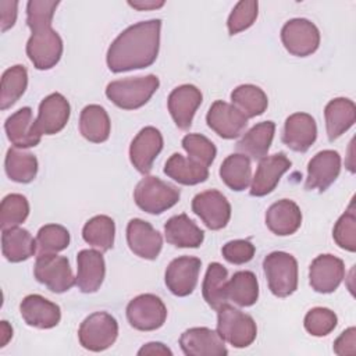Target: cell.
<instances>
[{
	"label": "cell",
	"mask_w": 356,
	"mask_h": 356,
	"mask_svg": "<svg viewBox=\"0 0 356 356\" xmlns=\"http://www.w3.org/2000/svg\"><path fill=\"white\" fill-rule=\"evenodd\" d=\"M127 318L135 330L154 331L165 323L167 307L159 296L142 293L128 303Z\"/></svg>",
	"instance_id": "cell-8"
},
{
	"label": "cell",
	"mask_w": 356,
	"mask_h": 356,
	"mask_svg": "<svg viewBox=\"0 0 356 356\" xmlns=\"http://www.w3.org/2000/svg\"><path fill=\"white\" fill-rule=\"evenodd\" d=\"M179 346L186 356H225L228 349L217 331L207 327H193L179 337Z\"/></svg>",
	"instance_id": "cell-16"
},
{
	"label": "cell",
	"mask_w": 356,
	"mask_h": 356,
	"mask_svg": "<svg viewBox=\"0 0 356 356\" xmlns=\"http://www.w3.org/2000/svg\"><path fill=\"white\" fill-rule=\"evenodd\" d=\"M259 14V3L254 0H243L236 3V6L232 8L228 21L227 28L229 35H236L249 26L253 25Z\"/></svg>",
	"instance_id": "cell-45"
},
{
	"label": "cell",
	"mask_w": 356,
	"mask_h": 356,
	"mask_svg": "<svg viewBox=\"0 0 356 356\" xmlns=\"http://www.w3.org/2000/svg\"><path fill=\"white\" fill-rule=\"evenodd\" d=\"M192 211L213 231L224 228L231 218L229 202L216 189L197 193L192 200Z\"/></svg>",
	"instance_id": "cell-11"
},
{
	"label": "cell",
	"mask_w": 356,
	"mask_h": 356,
	"mask_svg": "<svg viewBox=\"0 0 356 356\" xmlns=\"http://www.w3.org/2000/svg\"><path fill=\"white\" fill-rule=\"evenodd\" d=\"M76 286L83 293L96 292L106 275L104 257L99 250L82 249L76 256Z\"/></svg>",
	"instance_id": "cell-24"
},
{
	"label": "cell",
	"mask_w": 356,
	"mask_h": 356,
	"mask_svg": "<svg viewBox=\"0 0 356 356\" xmlns=\"http://www.w3.org/2000/svg\"><path fill=\"white\" fill-rule=\"evenodd\" d=\"M227 300L234 302L241 307L253 306L259 298V282L252 271H236L227 282Z\"/></svg>",
	"instance_id": "cell-33"
},
{
	"label": "cell",
	"mask_w": 356,
	"mask_h": 356,
	"mask_svg": "<svg viewBox=\"0 0 356 356\" xmlns=\"http://www.w3.org/2000/svg\"><path fill=\"white\" fill-rule=\"evenodd\" d=\"M28 71L24 65L17 64L7 68L1 75L0 108L7 110L11 107L26 90Z\"/></svg>",
	"instance_id": "cell-39"
},
{
	"label": "cell",
	"mask_w": 356,
	"mask_h": 356,
	"mask_svg": "<svg viewBox=\"0 0 356 356\" xmlns=\"http://www.w3.org/2000/svg\"><path fill=\"white\" fill-rule=\"evenodd\" d=\"M115 235L114 220L108 216H95L82 228V238L90 246L106 252L113 248Z\"/></svg>",
	"instance_id": "cell-38"
},
{
	"label": "cell",
	"mask_w": 356,
	"mask_h": 356,
	"mask_svg": "<svg viewBox=\"0 0 356 356\" xmlns=\"http://www.w3.org/2000/svg\"><path fill=\"white\" fill-rule=\"evenodd\" d=\"M220 177L232 191H245L252 181L250 159L242 153H232L221 163Z\"/></svg>",
	"instance_id": "cell-34"
},
{
	"label": "cell",
	"mask_w": 356,
	"mask_h": 356,
	"mask_svg": "<svg viewBox=\"0 0 356 356\" xmlns=\"http://www.w3.org/2000/svg\"><path fill=\"white\" fill-rule=\"evenodd\" d=\"M317 125L307 113H293L284 124L282 142L293 152L305 153L316 142Z\"/></svg>",
	"instance_id": "cell-23"
},
{
	"label": "cell",
	"mask_w": 356,
	"mask_h": 356,
	"mask_svg": "<svg viewBox=\"0 0 356 356\" xmlns=\"http://www.w3.org/2000/svg\"><path fill=\"white\" fill-rule=\"evenodd\" d=\"M337 314L327 307H313L310 309L303 320L306 331L313 337H325L334 331L337 327Z\"/></svg>",
	"instance_id": "cell-44"
},
{
	"label": "cell",
	"mask_w": 356,
	"mask_h": 356,
	"mask_svg": "<svg viewBox=\"0 0 356 356\" xmlns=\"http://www.w3.org/2000/svg\"><path fill=\"white\" fill-rule=\"evenodd\" d=\"M345 277L343 261L330 253L317 256L309 268L310 286L318 293H331Z\"/></svg>",
	"instance_id": "cell-13"
},
{
	"label": "cell",
	"mask_w": 356,
	"mask_h": 356,
	"mask_svg": "<svg viewBox=\"0 0 356 356\" xmlns=\"http://www.w3.org/2000/svg\"><path fill=\"white\" fill-rule=\"evenodd\" d=\"M328 140L334 142L345 134L356 120V106L348 97H335L324 108Z\"/></svg>",
	"instance_id": "cell-27"
},
{
	"label": "cell",
	"mask_w": 356,
	"mask_h": 356,
	"mask_svg": "<svg viewBox=\"0 0 356 356\" xmlns=\"http://www.w3.org/2000/svg\"><path fill=\"white\" fill-rule=\"evenodd\" d=\"M118 337V323L107 312L89 314L79 325L78 339L82 348L92 352L108 349Z\"/></svg>",
	"instance_id": "cell-6"
},
{
	"label": "cell",
	"mask_w": 356,
	"mask_h": 356,
	"mask_svg": "<svg viewBox=\"0 0 356 356\" xmlns=\"http://www.w3.org/2000/svg\"><path fill=\"white\" fill-rule=\"evenodd\" d=\"M332 238L341 249L348 252L356 250V213L353 199L350 200L346 211L335 222Z\"/></svg>",
	"instance_id": "cell-42"
},
{
	"label": "cell",
	"mask_w": 356,
	"mask_h": 356,
	"mask_svg": "<svg viewBox=\"0 0 356 356\" xmlns=\"http://www.w3.org/2000/svg\"><path fill=\"white\" fill-rule=\"evenodd\" d=\"M11 337H13L11 325L6 320H3L0 323V348L6 346L7 342L11 339Z\"/></svg>",
	"instance_id": "cell-52"
},
{
	"label": "cell",
	"mask_w": 356,
	"mask_h": 356,
	"mask_svg": "<svg viewBox=\"0 0 356 356\" xmlns=\"http://www.w3.org/2000/svg\"><path fill=\"white\" fill-rule=\"evenodd\" d=\"M127 242L131 252L146 260L157 259L163 248L160 232L140 218L129 220L127 225Z\"/></svg>",
	"instance_id": "cell-19"
},
{
	"label": "cell",
	"mask_w": 356,
	"mask_h": 356,
	"mask_svg": "<svg viewBox=\"0 0 356 356\" xmlns=\"http://www.w3.org/2000/svg\"><path fill=\"white\" fill-rule=\"evenodd\" d=\"M227 282H228L227 268L217 261L210 263L202 284V293L206 303L211 309L218 310L222 305L228 303L225 296Z\"/></svg>",
	"instance_id": "cell-35"
},
{
	"label": "cell",
	"mask_w": 356,
	"mask_h": 356,
	"mask_svg": "<svg viewBox=\"0 0 356 356\" xmlns=\"http://www.w3.org/2000/svg\"><path fill=\"white\" fill-rule=\"evenodd\" d=\"M160 86L156 75L135 76L113 81L106 88V96L117 107L124 110H136L145 106Z\"/></svg>",
	"instance_id": "cell-2"
},
{
	"label": "cell",
	"mask_w": 356,
	"mask_h": 356,
	"mask_svg": "<svg viewBox=\"0 0 356 356\" xmlns=\"http://www.w3.org/2000/svg\"><path fill=\"white\" fill-rule=\"evenodd\" d=\"M164 235L168 243L177 248H199L204 232L186 214H178L164 224Z\"/></svg>",
	"instance_id": "cell-28"
},
{
	"label": "cell",
	"mask_w": 356,
	"mask_h": 356,
	"mask_svg": "<svg viewBox=\"0 0 356 356\" xmlns=\"http://www.w3.org/2000/svg\"><path fill=\"white\" fill-rule=\"evenodd\" d=\"M70 245V232L58 224H46L40 227L36 235V246L39 254L57 253Z\"/></svg>",
	"instance_id": "cell-41"
},
{
	"label": "cell",
	"mask_w": 356,
	"mask_h": 356,
	"mask_svg": "<svg viewBox=\"0 0 356 356\" xmlns=\"http://www.w3.org/2000/svg\"><path fill=\"white\" fill-rule=\"evenodd\" d=\"M58 1L53 0H31L26 4V25L29 29L38 31L42 28L51 26L54 11Z\"/></svg>",
	"instance_id": "cell-46"
},
{
	"label": "cell",
	"mask_w": 356,
	"mask_h": 356,
	"mask_svg": "<svg viewBox=\"0 0 356 356\" xmlns=\"http://www.w3.org/2000/svg\"><path fill=\"white\" fill-rule=\"evenodd\" d=\"M8 140L19 149L35 147L42 139V134L32 118V108L22 107L11 114L4 124Z\"/></svg>",
	"instance_id": "cell-25"
},
{
	"label": "cell",
	"mask_w": 356,
	"mask_h": 356,
	"mask_svg": "<svg viewBox=\"0 0 356 356\" xmlns=\"http://www.w3.org/2000/svg\"><path fill=\"white\" fill-rule=\"evenodd\" d=\"M281 40L286 51L292 56L307 57L318 49L320 31L306 18H293L282 26Z\"/></svg>",
	"instance_id": "cell-9"
},
{
	"label": "cell",
	"mask_w": 356,
	"mask_h": 356,
	"mask_svg": "<svg viewBox=\"0 0 356 356\" xmlns=\"http://www.w3.org/2000/svg\"><path fill=\"white\" fill-rule=\"evenodd\" d=\"M217 332L225 342L241 349L253 343L257 327L249 314L225 303L217 310Z\"/></svg>",
	"instance_id": "cell-4"
},
{
	"label": "cell",
	"mask_w": 356,
	"mask_h": 356,
	"mask_svg": "<svg viewBox=\"0 0 356 356\" xmlns=\"http://www.w3.org/2000/svg\"><path fill=\"white\" fill-rule=\"evenodd\" d=\"M275 124L273 121H263L252 127L236 143V149L253 160H260L267 156L273 143Z\"/></svg>",
	"instance_id": "cell-31"
},
{
	"label": "cell",
	"mask_w": 356,
	"mask_h": 356,
	"mask_svg": "<svg viewBox=\"0 0 356 356\" xmlns=\"http://www.w3.org/2000/svg\"><path fill=\"white\" fill-rule=\"evenodd\" d=\"M202 92L195 85L185 83L172 89L168 96L167 106L175 125L179 129L185 131L192 125L193 115L202 104Z\"/></svg>",
	"instance_id": "cell-20"
},
{
	"label": "cell",
	"mask_w": 356,
	"mask_h": 356,
	"mask_svg": "<svg viewBox=\"0 0 356 356\" xmlns=\"http://www.w3.org/2000/svg\"><path fill=\"white\" fill-rule=\"evenodd\" d=\"M128 4L136 10H154L164 6V1H154V0H139V1H128Z\"/></svg>",
	"instance_id": "cell-51"
},
{
	"label": "cell",
	"mask_w": 356,
	"mask_h": 356,
	"mask_svg": "<svg viewBox=\"0 0 356 356\" xmlns=\"http://www.w3.org/2000/svg\"><path fill=\"white\" fill-rule=\"evenodd\" d=\"M71 107L68 100L61 93H51L46 96L40 104L38 117L35 120L42 135L58 134L70 120Z\"/></svg>",
	"instance_id": "cell-21"
},
{
	"label": "cell",
	"mask_w": 356,
	"mask_h": 356,
	"mask_svg": "<svg viewBox=\"0 0 356 356\" xmlns=\"http://www.w3.org/2000/svg\"><path fill=\"white\" fill-rule=\"evenodd\" d=\"M341 172V156L335 150H321L307 164V178L305 188L307 191H327Z\"/></svg>",
	"instance_id": "cell-15"
},
{
	"label": "cell",
	"mask_w": 356,
	"mask_h": 356,
	"mask_svg": "<svg viewBox=\"0 0 356 356\" xmlns=\"http://www.w3.org/2000/svg\"><path fill=\"white\" fill-rule=\"evenodd\" d=\"M17 7L18 1H8V0H1L0 1V24H1V32H6L10 29L17 19Z\"/></svg>",
	"instance_id": "cell-49"
},
{
	"label": "cell",
	"mask_w": 356,
	"mask_h": 356,
	"mask_svg": "<svg viewBox=\"0 0 356 356\" xmlns=\"http://www.w3.org/2000/svg\"><path fill=\"white\" fill-rule=\"evenodd\" d=\"M292 163L284 153H275L260 159L250 185V195L260 197L271 193L281 177L291 168Z\"/></svg>",
	"instance_id": "cell-18"
},
{
	"label": "cell",
	"mask_w": 356,
	"mask_h": 356,
	"mask_svg": "<svg viewBox=\"0 0 356 356\" xmlns=\"http://www.w3.org/2000/svg\"><path fill=\"white\" fill-rule=\"evenodd\" d=\"M33 274L38 282L54 293L67 292L76 284L68 259L56 253L39 254L35 261Z\"/></svg>",
	"instance_id": "cell-7"
},
{
	"label": "cell",
	"mask_w": 356,
	"mask_h": 356,
	"mask_svg": "<svg viewBox=\"0 0 356 356\" xmlns=\"http://www.w3.org/2000/svg\"><path fill=\"white\" fill-rule=\"evenodd\" d=\"M182 147L188 153L189 159L203 164L204 167H209L217 156V149L214 143L200 134L185 135L182 138Z\"/></svg>",
	"instance_id": "cell-43"
},
{
	"label": "cell",
	"mask_w": 356,
	"mask_h": 356,
	"mask_svg": "<svg viewBox=\"0 0 356 356\" xmlns=\"http://www.w3.org/2000/svg\"><path fill=\"white\" fill-rule=\"evenodd\" d=\"M248 120L234 104L216 100L206 115L209 128L222 139L238 138L246 128Z\"/></svg>",
	"instance_id": "cell-14"
},
{
	"label": "cell",
	"mask_w": 356,
	"mask_h": 356,
	"mask_svg": "<svg viewBox=\"0 0 356 356\" xmlns=\"http://www.w3.org/2000/svg\"><path fill=\"white\" fill-rule=\"evenodd\" d=\"M26 54L36 70H50L63 56V40L51 26L33 31L26 43Z\"/></svg>",
	"instance_id": "cell-10"
},
{
	"label": "cell",
	"mask_w": 356,
	"mask_h": 356,
	"mask_svg": "<svg viewBox=\"0 0 356 356\" xmlns=\"http://www.w3.org/2000/svg\"><path fill=\"white\" fill-rule=\"evenodd\" d=\"M36 248V239H33L28 229L19 227L3 229L1 252L8 261L19 263L28 260L35 254Z\"/></svg>",
	"instance_id": "cell-29"
},
{
	"label": "cell",
	"mask_w": 356,
	"mask_h": 356,
	"mask_svg": "<svg viewBox=\"0 0 356 356\" xmlns=\"http://www.w3.org/2000/svg\"><path fill=\"white\" fill-rule=\"evenodd\" d=\"M334 352L339 356H352L356 353V330L349 327L334 342Z\"/></svg>",
	"instance_id": "cell-48"
},
{
	"label": "cell",
	"mask_w": 356,
	"mask_h": 356,
	"mask_svg": "<svg viewBox=\"0 0 356 356\" xmlns=\"http://www.w3.org/2000/svg\"><path fill=\"white\" fill-rule=\"evenodd\" d=\"M179 196L181 192L177 186L153 175L142 178L134 191L136 206L149 214H161L171 209L178 203Z\"/></svg>",
	"instance_id": "cell-3"
},
{
	"label": "cell",
	"mask_w": 356,
	"mask_h": 356,
	"mask_svg": "<svg viewBox=\"0 0 356 356\" xmlns=\"http://www.w3.org/2000/svg\"><path fill=\"white\" fill-rule=\"evenodd\" d=\"M138 355L139 356H142V355H170L171 356L172 352L170 348H167L161 342H149L138 350Z\"/></svg>",
	"instance_id": "cell-50"
},
{
	"label": "cell",
	"mask_w": 356,
	"mask_h": 356,
	"mask_svg": "<svg viewBox=\"0 0 356 356\" xmlns=\"http://www.w3.org/2000/svg\"><path fill=\"white\" fill-rule=\"evenodd\" d=\"M264 275L271 293L286 298L298 289V261L286 252H271L263 260Z\"/></svg>",
	"instance_id": "cell-5"
},
{
	"label": "cell",
	"mask_w": 356,
	"mask_h": 356,
	"mask_svg": "<svg viewBox=\"0 0 356 356\" xmlns=\"http://www.w3.org/2000/svg\"><path fill=\"white\" fill-rule=\"evenodd\" d=\"M7 177L18 184H29L38 174V159L24 150L10 147L4 159Z\"/></svg>",
	"instance_id": "cell-36"
},
{
	"label": "cell",
	"mask_w": 356,
	"mask_h": 356,
	"mask_svg": "<svg viewBox=\"0 0 356 356\" xmlns=\"http://www.w3.org/2000/svg\"><path fill=\"white\" fill-rule=\"evenodd\" d=\"M110 118L104 107L99 104H89L82 108L79 115L81 135L93 143L106 142L110 136Z\"/></svg>",
	"instance_id": "cell-32"
},
{
	"label": "cell",
	"mask_w": 356,
	"mask_h": 356,
	"mask_svg": "<svg viewBox=\"0 0 356 356\" xmlns=\"http://www.w3.org/2000/svg\"><path fill=\"white\" fill-rule=\"evenodd\" d=\"M19 313L28 325L40 330L53 328L61 320L60 306L36 293L22 299L19 303Z\"/></svg>",
	"instance_id": "cell-22"
},
{
	"label": "cell",
	"mask_w": 356,
	"mask_h": 356,
	"mask_svg": "<svg viewBox=\"0 0 356 356\" xmlns=\"http://www.w3.org/2000/svg\"><path fill=\"white\" fill-rule=\"evenodd\" d=\"M231 100H232V104L246 118L261 115L268 106V99L264 90L252 83L236 86L231 93Z\"/></svg>",
	"instance_id": "cell-37"
},
{
	"label": "cell",
	"mask_w": 356,
	"mask_h": 356,
	"mask_svg": "<svg viewBox=\"0 0 356 356\" xmlns=\"http://www.w3.org/2000/svg\"><path fill=\"white\" fill-rule=\"evenodd\" d=\"M164 174L181 185H197L209 178V168L189 157L174 153L164 164Z\"/></svg>",
	"instance_id": "cell-30"
},
{
	"label": "cell",
	"mask_w": 356,
	"mask_h": 356,
	"mask_svg": "<svg viewBox=\"0 0 356 356\" xmlns=\"http://www.w3.org/2000/svg\"><path fill=\"white\" fill-rule=\"evenodd\" d=\"M161 19L140 21L122 31L108 46L106 61L113 72L150 67L160 49Z\"/></svg>",
	"instance_id": "cell-1"
},
{
	"label": "cell",
	"mask_w": 356,
	"mask_h": 356,
	"mask_svg": "<svg viewBox=\"0 0 356 356\" xmlns=\"http://www.w3.org/2000/svg\"><path fill=\"white\" fill-rule=\"evenodd\" d=\"M163 149V135L154 127L142 128L129 146V160L140 174H149Z\"/></svg>",
	"instance_id": "cell-17"
},
{
	"label": "cell",
	"mask_w": 356,
	"mask_h": 356,
	"mask_svg": "<svg viewBox=\"0 0 356 356\" xmlns=\"http://www.w3.org/2000/svg\"><path fill=\"white\" fill-rule=\"evenodd\" d=\"M254 245L246 239H235L227 242L221 253L224 259L231 264H245L250 261L254 256Z\"/></svg>",
	"instance_id": "cell-47"
},
{
	"label": "cell",
	"mask_w": 356,
	"mask_h": 356,
	"mask_svg": "<svg viewBox=\"0 0 356 356\" xmlns=\"http://www.w3.org/2000/svg\"><path fill=\"white\" fill-rule=\"evenodd\" d=\"M202 261L193 256L174 259L165 268L164 281L170 292L175 296L191 295L197 284Z\"/></svg>",
	"instance_id": "cell-12"
},
{
	"label": "cell",
	"mask_w": 356,
	"mask_h": 356,
	"mask_svg": "<svg viewBox=\"0 0 356 356\" xmlns=\"http://www.w3.org/2000/svg\"><path fill=\"white\" fill-rule=\"evenodd\" d=\"M29 214V203L21 193L7 195L0 204V227L1 229L18 227Z\"/></svg>",
	"instance_id": "cell-40"
},
{
	"label": "cell",
	"mask_w": 356,
	"mask_h": 356,
	"mask_svg": "<svg viewBox=\"0 0 356 356\" xmlns=\"http://www.w3.org/2000/svg\"><path fill=\"white\" fill-rule=\"evenodd\" d=\"M300 224L302 211L293 200L281 199L273 203L266 211V225L275 235H292L299 229Z\"/></svg>",
	"instance_id": "cell-26"
}]
</instances>
